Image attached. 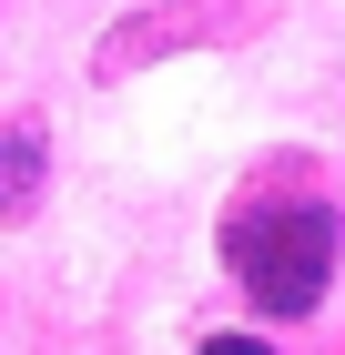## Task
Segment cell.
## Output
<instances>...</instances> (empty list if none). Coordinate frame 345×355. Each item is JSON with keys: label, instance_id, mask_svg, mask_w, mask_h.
<instances>
[{"label": "cell", "instance_id": "obj_2", "mask_svg": "<svg viewBox=\"0 0 345 355\" xmlns=\"http://www.w3.org/2000/svg\"><path fill=\"white\" fill-rule=\"evenodd\" d=\"M264 21V0H162V10H133V21L102 31V51H92V82H133L142 61L162 51H203V41H234V31Z\"/></svg>", "mask_w": 345, "mask_h": 355}, {"label": "cell", "instance_id": "obj_1", "mask_svg": "<svg viewBox=\"0 0 345 355\" xmlns=\"http://www.w3.org/2000/svg\"><path fill=\"white\" fill-rule=\"evenodd\" d=\"M345 254V214L335 203H244L224 214V264L264 315H315Z\"/></svg>", "mask_w": 345, "mask_h": 355}, {"label": "cell", "instance_id": "obj_4", "mask_svg": "<svg viewBox=\"0 0 345 355\" xmlns=\"http://www.w3.org/2000/svg\"><path fill=\"white\" fill-rule=\"evenodd\" d=\"M203 355H274L264 335H203Z\"/></svg>", "mask_w": 345, "mask_h": 355}, {"label": "cell", "instance_id": "obj_3", "mask_svg": "<svg viewBox=\"0 0 345 355\" xmlns=\"http://www.w3.org/2000/svg\"><path fill=\"white\" fill-rule=\"evenodd\" d=\"M0 214L10 223L41 214V112H10V132H0Z\"/></svg>", "mask_w": 345, "mask_h": 355}]
</instances>
